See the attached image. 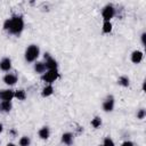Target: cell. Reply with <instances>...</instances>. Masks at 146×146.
Masks as SVG:
<instances>
[{
  "label": "cell",
  "mask_w": 146,
  "mask_h": 146,
  "mask_svg": "<svg viewBox=\"0 0 146 146\" xmlns=\"http://www.w3.org/2000/svg\"><path fill=\"white\" fill-rule=\"evenodd\" d=\"M44 60H46V67H47V70H57V66H58V64H57V62L52 58V57H50V55L48 54V52H46L44 54Z\"/></svg>",
  "instance_id": "cell-6"
},
{
  "label": "cell",
  "mask_w": 146,
  "mask_h": 146,
  "mask_svg": "<svg viewBox=\"0 0 146 146\" xmlns=\"http://www.w3.org/2000/svg\"><path fill=\"white\" fill-rule=\"evenodd\" d=\"M103 145H104V146H115V144H114L113 139H112V138H110V137H106V138L104 139Z\"/></svg>",
  "instance_id": "cell-21"
},
{
  "label": "cell",
  "mask_w": 146,
  "mask_h": 146,
  "mask_svg": "<svg viewBox=\"0 0 146 146\" xmlns=\"http://www.w3.org/2000/svg\"><path fill=\"white\" fill-rule=\"evenodd\" d=\"M62 143L65 145H72L73 143V135L71 132H65L62 136Z\"/></svg>",
  "instance_id": "cell-11"
},
{
  "label": "cell",
  "mask_w": 146,
  "mask_h": 146,
  "mask_svg": "<svg viewBox=\"0 0 146 146\" xmlns=\"http://www.w3.org/2000/svg\"><path fill=\"white\" fill-rule=\"evenodd\" d=\"M7 146H15V144H13V143H8Z\"/></svg>",
  "instance_id": "cell-28"
},
{
  "label": "cell",
  "mask_w": 146,
  "mask_h": 146,
  "mask_svg": "<svg viewBox=\"0 0 146 146\" xmlns=\"http://www.w3.org/2000/svg\"><path fill=\"white\" fill-rule=\"evenodd\" d=\"M145 36H146V33L144 32V33L141 34V43H143L144 46H145Z\"/></svg>",
  "instance_id": "cell-24"
},
{
  "label": "cell",
  "mask_w": 146,
  "mask_h": 146,
  "mask_svg": "<svg viewBox=\"0 0 146 146\" xmlns=\"http://www.w3.org/2000/svg\"><path fill=\"white\" fill-rule=\"evenodd\" d=\"M111 31H112V23L111 22H104L103 23V32L110 33Z\"/></svg>",
  "instance_id": "cell-18"
},
{
  "label": "cell",
  "mask_w": 146,
  "mask_h": 146,
  "mask_svg": "<svg viewBox=\"0 0 146 146\" xmlns=\"http://www.w3.org/2000/svg\"><path fill=\"white\" fill-rule=\"evenodd\" d=\"M117 83L120 86H122V87H128L129 86V78L125 76V75H122V76H120L117 79Z\"/></svg>",
  "instance_id": "cell-17"
},
{
  "label": "cell",
  "mask_w": 146,
  "mask_h": 146,
  "mask_svg": "<svg viewBox=\"0 0 146 146\" xmlns=\"http://www.w3.org/2000/svg\"><path fill=\"white\" fill-rule=\"evenodd\" d=\"M14 98V90L6 89V90H0V99L1 100H11Z\"/></svg>",
  "instance_id": "cell-7"
},
{
  "label": "cell",
  "mask_w": 146,
  "mask_h": 146,
  "mask_svg": "<svg viewBox=\"0 0 146 146\" xmlns=\"http://www.w3.org/2000/svg\"><path fill=\"white\" fill-rule=\"evenodd\" d=\"M115 14V9L112 5H107L103 8V11H102V16L104 18V22H110L111 18H113Z\"/></svg>",
  "instance_id": "cell-3"
},
{
  "label": "cell",
  "mask_w": 146,
  "mask_h": 146,
  "mask_svg": "<svg viewBox=\"0 0 146 146\" xmlns=\"http://www.w3.org/2000/svg\"><path fill=\"white\" fill-rule=\"evenodd\" d=\"M14 97H16L18 100H24L26 98V92L23 89L16 90V91H14Z\"/></svg>",
  "instance_id": "cell-15"
},
{
  "label": "cell",
  "mask_w": 146,
  "mask_h": 146,
  "mask_svg": "<svg viewBox=\"0 0 146 146\" xmlns=\"http://www.w3.org/2000/svg\"><path fill=\"white\" fill-rule=\"evenodd\" d=\"M141 59H143V51H140V50L132 51V54H131V62L132 63L138 64L141 62Z\"/></svg>",
  "instance_id": "cell-10"
},
{
  "label": "cell",
  "mask_w": 146,
  "mask_h": 146,
  "mask_svg": "<svg viewBox=\"0 0 146 146\" xmlns=\"http://www.w3.org/2000/svg\"><path fill=\"white\" fill-rule=\"evenodd\" d=\"M113 108H114V97L112 95H110L103 102V110L105 112H112Z\"/></svg>",
  "instance_id": "cell-5"
},
{
  "label": "cell",
  "mask_w": 146,
  "mask_h": 146,
  "mask_svg": "<svg viewBox=\"0 0 146 146\" xmlns=\"http://www.w3.org/2000/svg\"><path fill=\"white\" fill-rule=\"evenodd\" d=\"M145 115H146V111H145L144 108H140V110L137 112V119H139V120H143V119L145 117Z\"/></svg>",
  "instance_id": "cell-22"
},
{
  "label": "cell",
  "mask_w": 146,
  "mask_h": 146,
  "mask_svg": "<svg viewBox=\"0 0 146 146\" xmlns=\"http://www.w3.org/2000/svg\"><path fill=\"white\" fill-rule=\"evenodd\" d=\"M3 29L8 31L10 34L18 35L24 29V21L22 16H13L11 18H8L3 23Z\"/></svg>",
  "instance_id": "cell-1"
},
{
  "label": "cell",
  "mask_w": 146,
  "mask_h": 146,
  "mask_svg": "<svg viewBox=\"0 0 146 146\" xmlns=\"http://www.w3.org/2000/svg\"><path fill=\"white\" fill-rule=\"evenodd\" d=\"M10 68H11V59L8 58V57L2 58V59L0 60V70L7 72V71H9Z\"/></svg>",
  "instance_id": "cell-8"
},
{
  "label": "cell",
  "mask_w": 146,
  "mask_h": 146,
  "mask_svg": "<svg viewBox=\"0 0 146 146\" xmlns=\"http://www.w3.org/2000/svg\"><path fill=\"white\" fill-rule=\"evenodd\" d=\"M145 87H146V82H143V90H145Z\"/></svg>",
  "instance_id": "cell-27"
},
{
  "label": "cell",
  "mask_w": 146,
  "mask_h": 146,
  "mask_svg": "<svg viewBox=\"0 0 146 146\" xmlns=\"http://www.w3.org/2000/svg\"><path fill=\"white\" fill-rule=\"evenodd\" d=\"M58 78V72H57V70H48V71H46V73H43V75H42V80L44 81V82H47V83H52L56 79Z\"/></svg>",
  "instance_id": "cell-4"
},
{
  "label": "cell",
  "mask_w": 146,
  "mask_h": 146,
  "mask_svg": "<svg viewBox=\"0 0 146 146\" xmlns=\"http://www.w3.org/2000/svg\"><path fill=\"white\" fill-rule=\"evenodd\" d=\"M121 146H133V143L132 141H130V140H125V141H123L122 143V145Z\"/></svg>",
  "instance_id": "cell-23"
},
{
  "label": "cell",
  "mask_w": 146,
  "mask_h": 146,
  "mask_svg": "<svg viewBox=\"0 0 146 146\" xmlns=\"http://www.w3.org/2000/svg\"><path fill=\"white\" fill-rule=\"evenodd\" d=\"M2 130H3V125H2L1 123H0V133L2 132Z\"/></svg>",
  "instance_id": "cell-26"
},
{
  "label": "cell",
  "mask_w": 146,
  "mask_h": 146,
  "mask_svg": "<svg viewBox=\"0 0 146 146\" xmlns=\"http://www.w3.org/2000/svg\"><path fill=\"white\" fill-rule=\"evenodd\" d=\"M34 71L36 73H44L47 71V67H46V64L42 63V62H36L34 64Z\"/></svg>",
  "instance_id": "cell-13"
},
{
  "label": "cell",
  "mask_w": 146,
  "mask_h": 146,
  "mask_svg": "<svg viewBox=\"0 0 146 146\" xmlns=\"http://www.w3.org/2000/svg\"><path fill=\"white\" fill-rule=\"evenodd\" d=\"M52 92H54V88H52V86H51V84H48V86H46V87L42 89L41 95H42L43 97H48V96L52 95Z\"/></svg>",
  "instance_id": "cell-14"
},
{
  "label": "cell",
  "mask_w": 146,
  "mask_h": 146,
  "mask_svg": "<svg viewBox=\"0 0 146 146\" xmlns=\"http://www.w3.org/2000/svg\"><path fill=\"white\" fill-rule=\"evenodd\" d=\"M0 110L2 112H9L11 110V103L9 100H2V103L0 104Z\"/></svg>",
  "instance_id": "cell-16"
},
{
  "label": "cell",
  "mask_w": 146,
  "mask_h": 146,
  "mask_svg": "<svg viewBox=\"0 0 146 146\" xmlns=\"http://www.w3.org/2000/svg\"><path fill=\"white\" fill-rule=\"evenodd\" d=\"M91 125H92L94 128L100 127V125H102V119H100L99 116H95V117L91 120Z\"/></svg>",
  "instance_id": "cell-19"
},
{
  "label": "cell",
  "mask_w": 146,
  "mask_h": 146,
  "mask_svg": "<svg viewBox=\"0 0 146 146\" xmlns=\"http://www.w3.org/2000/svg\"><path fill=\"white\" fill-rule=\"evenodd\" d=\"M100 146H104V145H100Z\"/></svg>",
  "instance_id": "cell-29"
},
{
  "label": "cell",
  "mask_w": 146,
  "mask_h": 146,
  "mask_svg": "<svg viewBox=\"0 0 146 146\" xmlns=\"http://www.w3.org/2000/svg\"><path fill=\"white\" fill-rule=\"evenodd\" d=\"M40 54V49L36 44H30L25 50V60L26 62H34Z\"/></svg>",
  "instance_id": "cell-2"
},
{
  "label": "cell",
  "mask_w": 146,
  "mask_h": 146,
  "mask_svg": "<svg viewBox=\"0 0 146 146\" xmlns=\"http://www.w3.org/2000/svg\"><path fill=\"white\" fill-rule=\"evenodd\" d=\"M10 133H11L13 136H15V135H16V131H15V130L13 129V130H10Z\"/></svg>",
  "instance_id": "cell-25"
},
{
  "label": "cell",
  "mask_w": 146,
  "mask_h": 146,
  "mask_svg": "<svg viewBox=\"0 0 146 146\" xmlns=\"http://www.w3.org/2000/svg\"><path fill=\"white\" fill-rule=\"evenodd\" d=\"M30 143H31V140H30V137H27V136H23L19 139V146H29Z\"/></svg>",
  "instance_id": "cell-20"
},
{
  "label": "cell",
  "mask_w": 146,
  "mask_h": 146,
  "mask_svg": "<svg viewBox=\"0 0 146 146\" xmlns=\"http://www.w3.org/2000/svg\"><path fill=\"white\" fill-rule=\"evenodd\" d=\"M3 82H5L6 84H8V86H14V84L17 82V76H16L15 74L8 73V74H6V75L3 76Z\"/></svg>",
  "instance_id": "cell-9"
},
{
  "label": "cell",
  "mask_w": 146,
  "mask_h": 146,
  "mask_svg": "<svg viewBox=\"0 0 146 146\" xmlns=\"http://www.w3.org/2000/svg\"><path fill=\"white\" fill-rule=\"evenodd\" d=\"M38 135H39V137H40L41 139H48V138H49V135H50V130H49L48 127H42V128L39 130Z\"/></svg>",
  "instance_id": "cell-12"
}]
</instances>
